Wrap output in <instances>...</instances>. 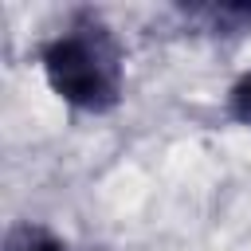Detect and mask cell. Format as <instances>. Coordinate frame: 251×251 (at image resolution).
<instances>
[{"label": "cell", "mask_w": 251, "mask_h": 251, "mask_svg": "<svg viewBox=\"0 0 251 251\" xmlns=\"http://www.w3.org/2000/svg\"><path fill=\"white\" fill-rule=\"evenodd\" d=\"M227 118L251 129V71L227 90Z\"/></svg>", "instance_id": "3957f363"}, {"label": "cell", "mask_w": 251, "mask_h": 251, "mask_svg": "<svg viewBox=\"0 0 251 251\" xmlns=\"http://www.w3.org/2000/svg\"><path fill=\"white\" fill-rule=\"evenodd\" d=\"M39 71L55 98L82 114H106L122 102L126 59L98 16H75L39 43Z\"/></svg>", "instance_id": "6da1fadb"}, {"label": "cell", "mask_w": 251, "mask_h": 251, "mask_svg": "<svg viewBox=\"0 0 251 251\" xmlns=\"http://www.w3.org/2000/svg\"><path fill=\"white\" fill-rule=\"evenodd\" d=\"M4 251H71L63 235H55L51 227L43 224H16L8 227V239H4Z\"/></svg>", "instance_id": "7a4b0ae2"}]
</instances>
